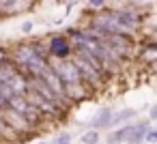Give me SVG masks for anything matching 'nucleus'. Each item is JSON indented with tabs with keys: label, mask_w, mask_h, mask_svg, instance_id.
<instances>
[{
	"label": "nucleus",
	"mask_w": 157,
	"mask_h": 144,
	"mask_svg": "<svg viewBox=\"0 0 157 144\" xmlns=\"http://www.w3.org/2000/svg\"><path fill=\"white\" fill-rule=\"evenodd\" d=\"M73 52V43L69 41V37L65 35H52L48 39V54L52 58H58V60H67Z\"/></svg>",
	"instance_id": "nucleus-1"
},
{
	"label": "nucleus",
	"mask_w": 157,
	"mask_h": 144,
	"mask_svg": "<svg viewBox=\"0 0 157 144\" xmlns=\"http://www.w3.org/2000/svg\"><path fill=\"white\" fill-rule=\"evenodd\" d=\"M73 65L78 67V71H80V75H82V82L84 84H97L99 80H101V69H97L95 65H90V63H86L84 58H80V56H75L73 54Z\"/></svg>",
	"instance_id": "nucleus-2"
},
{
	"label": "nucleus",
	"mask_w": 157,
	"mask_h": 144,
	"mask_svg": "<svg viewBox=\"0 0 157 144\" xmlns=\"http://www.w3.org/2000/svg\"><path fill=\"white\" fill-rule=\"evenodd\" d=\"M133 131H136V123H127L123 127H116L108 133V144H131Z\"/></svg>",
	"instance_id": "nucleus-3"
},
{
	"label": "nucleus",
	"mask_w": 157,
	"mask_h": 144,
	"mask_svg": "<svg viewBox=\"0 0 157 144\" xmlns=\"http://www.w3.org/2000/svg\"><path fill=\"white\" fill-rule=\"evenodd\" d=\"M112 116H114V110H110V108H101V110L90 118L88 129H95V131H99V129H108V127H110Z\"/></svg>",
	"instance_id": "nucleus-4"
},
{
	"label": "nucleus",
	"mask_w": 157,
	"mask_h": 144,
	"mask_svg": "<svg viewBox=\"0 0 157 144\" xmlns=\"http://www.w3.org/2000/svg\"><path fill=\"white\" fill-rule=\"evenodd\" d=\"M112 13H114V17H116V22H118V26H121L123 30H127V28H131V26H136V24H138V15H136L133 11L114 9Z\"/></svg>",
	"instance_id": "nucleus-5"
},
{
	"label": "nucleus",
	"mask_w": 157,
	"mask_h": 144,
	"mask_svg": "<svg viewBox=\"0 0 157 144\" xmlns=\"http://www.w3.org/2000/svg\"><path fill=\"white\" fill-rule=\"evenodd\" d=\"M136 114H138L136 110H121V112H114V116H112V120H110V127H108V129H116V127H118V125H123V123L127 125Z\"/></svg>",
	"instance_id": "nucleus-6"
},
{
	"label": "nucleus",
	"mask_w": 157,
	"mask_h": 144,
	"mask_svg": "<svg viewBox=\"0 0 157 144\" xmlns=\"http://www.w3.org/2000/svg\"><path fill=\"white\" fill-rule=\"evenodd\" d=\"M140 56H142L144 60H148V63H157V41H148V43H144Z\"/></svg>",
	"instance_id": "nucleus-7"
},
{
	"label": "nucleus",
	"mask_w": 157,
	"mask_h": 144,
	"mask_svg": "<svg viewBox=\"0 0 157 144\" xmlns=\"http://www.w3.org/2000/svg\"><path fill=\"white\" fill-rule=\"evenodd\" d=\"M15 5H17V0H0V13H2V15H13V13H17Z\"/></svg>",
	"instance_id": "nucleus-8"
},
{
	"label": "nucleus",
	"mask_w": 157,
	"mask_h": 144,
	"mask_svg": "<svg viewBox=\"0 0 157 144\" xmlns=\"http://www.w3.org/2000/svg\"><path fill=\"white\" fill-rule=\"evenodd\" d=\"M80 142H82V144H97V142H99V131H95V129L84 131L82 138H80Z\"/></svg>",
	"instance_id": "nucleus-9"
},
{
	"label": "nucleus",
	"mask_w": 157,
	"mask_h": 144,
	"mask_svg": "<svg viewBox=\"0 0 157 144\" xmlns=\"http://www.w3.org/2000/svg\"><path fill=\"white\" fill-rule=\"evenodd\" d=\"M144 144H157V129H151L144 138Z\"/></svg>",
	"instance_id": "nucleus-10"
},
{
	"label": "nucleus",
	"mask_w": 157,
	"mask_h": 144,
	"mask_svg": "<svg viewBox=\"0 0 157 144\" xmlns=\"http://www.w3.org/2000/svg\"><path fill=\"white\" fill-rule=\"evenodd\" d=\"M69 142H71V135H69V133H60V135L54 140V144H69Z\"/></svg>",
	"instance_id": "nucleus-11"
},
{
	"label": "nucleus",
	"mask_w": 157,
	"mask_h": 144,
	"mask_svg": "<svg viewBox=\"0 0 157 144\" xmlns=\"http://www.w3.org/2000/svg\"><path fill=\"white\" fill-rule=\"evenodd\" d=\"M11 58H9V52L5 50V47H0V65H5V63H9Z\"/></svg>",
	"instance_id": "nucleus-12"
},
{
	"label": "nucleus",
	"mask_w": 157,
	"mask_h": 144,
	"mask_svg": "<svg viewBox=\"0 0 157 144\" xmlns=\"http://www.w3.org/2000/svg\"><path fill=\"white\" fill-rule=\"evenodd\" d=\"M33 28H35V24H33V22H24V24H22V32H24V35L33 32Z\"/></svg>",
	"instance_id": "nucleus-13"
},
{
	"label": "nucleus",
	"mask_w": 157,
	"mask_h": 144,
	"mask_svg": "<svg viewBox=\"0 0 157 144\" xmlns=\"http://www.w3.org/2000/svg\"><path fill=\"white\" fill-rule=\"evenodd\" d=\"M90 2V7H95V9H101L103 5H105V0H88Z\"/></svg>",
	"instance_id": "nucleus-14"
},
{
	"label": "nucleus",
	"mask_w": 157,
	"mask_h": 144,
	"mask_svg": "<svg viewBox=\"0 0 157 144\" xmlns=\"http://www.w3.org/2000/svg\"><path fill=\"white\" fill-rule=\"evenodd\" d=\"M148 120H157V103L151 108V112H148Z\"/></svg>",
	"instance_id": "nucleus-15"
},
{
	"label": "nucleus",
	"mask_w": 157,
	"mask_h": 144,
	"mask_svg": "<svg viewBox=\"0 0 157 144\" xmlns=\"http://www.w3.org/2000/svg\"><path fill=\"white\" fill-rule=\"evenodd\" d=\"M151 71H155V73H157V63H151Z\"/></svg>",
	"instance_id": "nucleus-16"
},
{
	"label": "nucleus",
	"mask_w": 157,
	"mask_h": 144,
	"mask_svg": "<svg viewBox=\"0 0 157 144\" xmlns=\"http://www.w3.org/2000/svg\"><path fill=\"white\" fill-rule=\"evenodd\" d=\"M39 144H45V142H39Z\"/></svg>",
	"instance_id": "nucleus-17"
},
{
	"label": "nucleus",
	"mask_w": 157,
	"mask_h": 144,
	"mask_svg": "<svg viewBox=\"0 0 157 144\" xmlns=\"http://www.w3.org/2000/svg\"><path fill=\"white\" fill-rule=\"evenodd\" d=\"M155 129H157V127H155Z\"/></svg>",
	"instance_id": "nucleus-18"
}]
</instances>
